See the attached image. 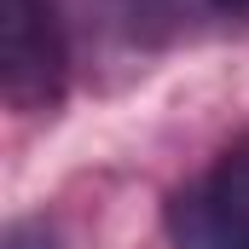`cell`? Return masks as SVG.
<instances>
[{
	"mask_svg": "<svg viewBox=\"0 0 249 249\" xmlns=\"http://www.w3.org/2000/svg\"><path fill=\"white\" fill-rule=\"evenodd\" d=\"M70 93V35L53 0H0V99L18 116H47Z\"/></svg>",
	"mask_w": 249,
	"mask_h": 249,
	"instance_id": "1",
	"label": "cell"
},
{
	"mask_svg": "<svg viewBox=\"0 0 249 249\" xmlns=\"http://www.w3.org/2000/svg\"><path fill=\"white\" fill-rule=\"evenodd\" d=\"M209 6H220V12H232V18H244V12H249V0H209Z\"/></svg>",
	"mask_w": 249,
	"mask_h": 249,
	"instance_id": "4",
	"label": "cell"
},
{
	"mask_svg": "<svg viewBox=\"0 0 249 249\" xmlns=\"http://www.w3.org/2000/svg\"><path fill=\"white\" fill-rule=\"evenodd\" d=\"M0 249H64V238L47 226V220H12Z\"/></svg>",
	"mask_w": 249,
	"mask_h": 249,
	"instance_id": "3",
	"label": "cell"
},
{
	"mask_svg": "<svg viewBox=\"0 0 249 249\" xmlns=\"http://www.w3.org/2000/svg\"><path fill=\"white\" fill-rule=\"evenodd\" d=\"M162 232L174 249H249V133L162 203Z\"/></svg>",
	"mask_w": 249,
	"mask_h": 249,
	"instance_id": "2",
	"label": "cell"
}]
</instances>
